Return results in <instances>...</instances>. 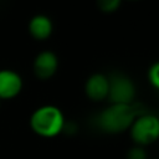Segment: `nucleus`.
<instances>
[{
	"instance_id": "nucleus-6",
	"label": "nucleus",
	"mask_w": 159,
	"mask_h": 159,
	"mask_svg": "<svg viewBox=\"0 0 159 159\" xmlns=\"http://www.w3.org/2000/svg\"><path fill=\"white\" fill-rule=\"evenodd\" d=\"M58 68V58L52 51H42L34 60V73L39 80L51 78Z\"/></svg>"
},
{
	"instance_id": "nucleus-12",
	"label": "nucleus",
	"mask_w": 159,
	"mask_h": 159,
	"mask_svg": "<svg viewBox=\"0 0 159 159\" xmlns=\"http://www.w3.org/2000/svg\"><path fill=\"white\" fill-rule=\"evenodd\" d=\"M128 1H138V0H128Z\"/></svg>"
},
{
	"instance_id": "nucleus-8",
	"label": "nucleus",
	"mask_w": 159,
	"mask_h": 159,
	"mask_svg": "<svg viewBox=\"0 0 159 159\" xmlns=\"http://www.w3.org/2000/svg\"><path fill=\"white\" fill-rule=\"evenodd\" d=\"M53 31L52 20L42 14L35 15L29 21V34L37 41L47 40Z\"/></svg>"
},
{
	"instance_id": "nucleus-11",
	"label": "nucleus",
	"mask_w": 159,
	"mask_h": 159,
	"mask_svg": "<svg viewBox=\"0 0 159 159\" xmlns=\"http://www.w3.org/2000/svg\"><path fill=\"white\" fill-rule=\"evenodd\" d=\"M127 159H147L145 150L143 149V147L135 145V147H133V148H130L128 150Z\"/></svg>"
},
{
	"instance_id": "nucleus-3",
	"label": "nucleus",
	"mask_w": 159,
	"mask_h": 159,
	"mask_svg": "<svg viewBox=\"0 0 159 159\" xmlns=\"http://www.w3.org/2000/svg\"><path fill=\"white\" fill-rule=\"evenodd\" d=\"M129 132L130 138L137 145L144 147L152 144L159 137V119L155 114L140 113L133 120Z\"/></svg>"
},
{
	"instance_id": "nucleus-9",
	"label": "nucleus",
	"mask_w": 159,
	"mask_h": 159,
	"mask_svg": "<svg viewBox=\"0 0 159 159\" xmlns=\"http://www.w3.org/2000/svg\"><path fill=\"white\" fill-rule=\"evenodd\" d=\"M97 7L104 14H112L118 10L122 0H96Z\"/></svg>"
},
{
	"instance_id": "nucleus-5",
	"label": "nucleus",
	"mask_w": 159,
	"mask_h": 159,
	"mask_svg": "<svg viewBox=\"0 0 159 159\" xmlns=\"http://www.w3.org/2000/svg\"><path fill=\"white\" fill-rule=\"evenodd\" d=\"M22 78L16 71L10 68L0 70V101L17 97L22 91Z\"/></svg>"
},
{
	"instance_id": "nucleus-7",
	"label": "nucleus",
	"mask_w": 159,
	"mask_h": 159,
	"mask_svg": "<svg viewBox=\"0 0 159 159\" xmlns=\"http://www.w3.org/2000/svg\"><path fill=\"white\" fill-rule=\"evenodd\" d=\"M109 89V80L103 73H93L91 75L84 83V93L86 96L94 102H99L107 98Z\"/></svg>"
},
{
	"instance_id": "nucleus-4",
	"label": "nucleus",
	"mask_w": 159,
	"mask_h": 159,
	"mask_svg": "<svg viewBox=\"0 0 159 159\" xmlns=\"http://www.w3.org/2000/svg\"><path fill=\"white\" fill-rule=\"evenodd\" d=\"M109 80V89L107 99L111 104H130L135 97V86L133 81L122 75L116 73Z\"/></svg>"
},
{
	"instance_id": "nucleus-1",
	"label": "nucleus",
	"mask_w": 159,
	"mask_h": 159,
	"mask_svg": "<svg viewBox=\"0 0 159 159\" xmlns=\"http://www.w3.org/2000/svg\"><path fill=\"white\" fill-rule=\"evenodd\" d=\"M139 114L140 112L138 111V106L133 103L111 104L99 113L97 124L103 132L116 134L129 129L133 120Z\"/></svg>"
},
{
	"instance_id": "nucleus-10",
	"label": "nucleus",
	"mask_w": 159,
	"mask_h": 159,
	"mask_svg": "<svg viewBox=\"0 0 159 159\" xmlns=\"http://www.w3.org/2000/svg\"><path fill=\"white\" fill-rule=\"evenodd\" d=\"M147 78H148V82L150 83V86L154 89H158L159 88V63L158 62H154L148 68Z\"/></svg>"
},
{
	"instance_id": "nucleus-2",
	"label": "nucleus",
	"mask_w": 159,
	"mask_h": 159,
	"mask_svg": "<svg viewBox=\"0 0 159 159\" xmlns=\"http://www.w3.org/2000/svg\"><path fill=\"white\" fill-rule=\"evenodd\" d=\"M65 117L62 111L52 104L36 108L30 117V127L34 133L42 138H53L65 129Z\"/></svg>"
}]
</instances>
